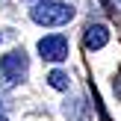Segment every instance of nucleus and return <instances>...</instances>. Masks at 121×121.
<instances>
[{"instance_id":"7","label":"nucleus","mask_w":121,"mask_h":121,"mask_svg":"<svg viewBox=\"0 0 121 121\" xmlns=\"http://www.w3.org/2000/svg\"><path fill=\"white\" fill-rule=\"evenodd\" d=\"M0 121H9V118H3V115H0Z\"/></svg>"},{"instance_id":"5","label":"nucleus","mask_w":121,"mask_h":121,"mask_svg":"<svg viewBox=\"0 0 121 121\" xmlns=\"http://www.w3.org/2000/svg\"><path fill=\"white\" fill-rule=\"evenodd\" d=\"M47 83H50V89H56V92H65V89H68V74L56 68V71L47 74Z\"/></svg>"},{"instance_id":"4","label":"nucleus","mask_w":121,"mask_h":121,"mask_svg":"<svg viewBox=\"0 0 121 121\" xmlns=\"http://www.w3.org/2000/svg\"><path fill=\"white\" fill-rule=\"evenodd\" d=\"M106 41H109V27H106V24H92V27H86L83 44H86L89 50H100Z\"/></svg>"},{"instance_id":"1","label":"nucleus","mask_w":121,"mask_h":121,"mask_svg":"<svg viewBox=\"0 0 121 121\" xmlns=\"http://www.w3.org/2000/svg\"><path fill=\"white\" fill-rule=\"evenodd\" d=\"M30 18L41 27H62V24L74 21V6L59 3V0H39L30 9Z\"/></svg>"},{"instance_id":"6","label":"nucleus","mask_w":121,"mask_h":121,"mask_svg":"<svg viewBox=\"0 0 121 121\" xmlns=\"http://www.w3.org/2000/svg\"><path fill=\"white\" fill-rule=\"evenodd\" d=\"M3 39H9V35H3V33H0V41H3Z\"/></svg>"},{"instance_id":"8","label":"nucleus","mask_w":121,"mask_h":121,"mask_svg":"<svg viewBox=\"0 0 121 121\" xmlns=\"http://www.w3.org/2000/svg\"><path fill=\"white\" fill-rule=\"evenodd\" d=\"M33 3H39V0H33Z\"/></svg>"},{"instance_id":"3","label":"nucleus","mask_w":121,"mask_h":121,"mask_svg":"<svg viewBox=\"0 0 121 121\" xmlns=\"http://www.w3.org/2000/svg\"><path fill=\"white\" fill-rule=\"evenodd\" d=\"M39 53L44 62H65L68 59V39L62 33H50L39 41Z\"/></svg>"},{"instance_id":"2","label":"nucleus","mask_w":121,"mask_h":121,"mask_svg":"<svg viewBox=\"0 0 121 121\" xmlns=\"http://www.w3.org/2000/svg\"><path fill=\"white\" fill-rule=\"evenodd\" d=\"M0 74H3V80L9 83V86L24 83L27 74H30V56L24 50H9L3 59H0Z\"/></svg>"}]
</instances>
